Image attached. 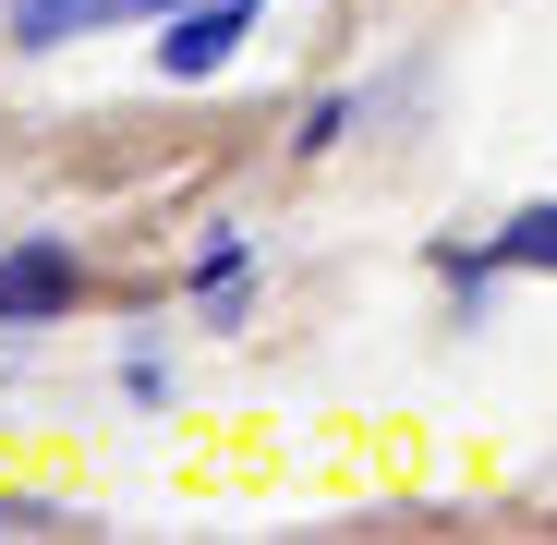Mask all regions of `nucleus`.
I'll return each mask as SVG.
<instances>
[{
  "label": "nucleus",
  "instance_id": "1",
  "mask_svg": "<svg viewBox=\"0 0 557 545\" xmlns=\"http://www.w3.org/2000/svg\"><path fill=\"white\" fill-rule=\"evenodd\" d=\"M158 25H170V37L146 49V61H158V85H207V73L255 37V0H195V13H158Z\"/></svg>",
  "mask_w": 557,
  "mask_h": 545
},
{
  "label": "nucleus",
  "instance_id": "2",
  "mask_svg": "<svg viewBox=\"0 0 557 545\" xmlns=\"http://www.w3.org/2000/svg\"><path fill=\"white\" fill-rule=\"evenodd\" d=\"M73 304V243L61 231H25L13 255H0V327H37Z\"/></svg>",
  "mask_w": 557,
  "mask_h": 545
},
{
  "label": "nucleus",
  "instance_id": "3",
  "mask_svg": "<svg viewBox=\"0 0 557 545\" xmlns=\"http://www.w3.org/2000/svg\"><path fill=\"white\" fill-rule=\"evenodd\" d=\"M122 13H146V0H13V49H73V37L122 25Z\"/></svg>",
  "mask_w": 557,
  "mask_h": 545
},
{
  "label": "nucleus",
  "instance_id": "4",
  "mask_svg": "<svg viewBox=\"0 0 557 545\" xmlns=\"http://www.w3.org/2000/svg\"><path fill=\"white\" fill-rule=\"evenodd\" d=\"M497 267H533V280H557V195H545V207H521V219L497 231Z\"/></svg>",
  "mask_w": 557,
  "mask_h": 545
},
{
  "label": "nucleus",
  "instance_id": "5",
  "mask_svg": "<svg viewBox=\"0 0 557 545\" xmlns=\"http://www.w3.org/2000/svg\"><path fill=\"white\" fill-rule=\"evenodd\" d=\"M61 521H85V509H49V497H0V533H61Z\"/></svg>",
  "mask_w": 557,
  "mask_h": 545
},
{
  "label": "nucleus",
  "instance_id": "6",
  "mask_svg": "<svg viewBox=\"0 0 557 545\" xmlns=\"http://www.w3.org/2000/svg\"><path fill=\"white\" fill-rule=\"evenodd\" d=\"M146 13H195V0H146Z\"/></svg>",
  "mask_w": 557,
  "mask_h": 545
}]
</instances>
